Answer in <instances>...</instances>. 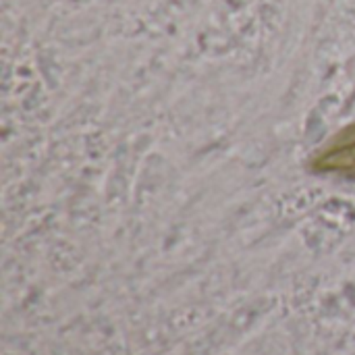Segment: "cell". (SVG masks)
<instances>
[{
  "label": "cell",
  "instance_id": "obj_1",
  "mask_svg": "<svg viewBox=\"0 0 355 355\" xmlns=\"http://www.w3.org/2000/svg\"><path fill=\"white\" fill-rule=\"evenodd\" d=\"M310 168L320 175L355 179V123L337 131L320 150L314 152Z\"/></svg>",
  "mask_w": 355,
  "mask_h": 355
}]
</instances>
